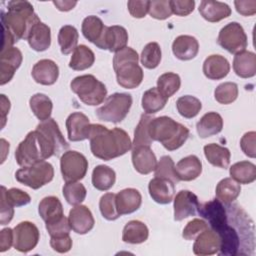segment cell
<instances>
[{"label": "cell", "mask_w": 256, "mask_h": 256, "mask_svg": "<svg viewBox=\"0 0 256 256\" xmlns=\"http://www.w3.org/2000/svg\"><path fill=\"white\" fill-rule=\"evenodd\" d=\"M170 7L173 14L178 16L189 15L195 7L194 0H170Z\"/></svg>", "instance_id": "cell-56"}, {"label": "cell", "mask_w": 256, "mask_h": 256, "mask_svg": "<svg viewBox=\"0 0 256 256\" xmlns=\"http://www.w3.org/2000/svg\"><path fill=\"white\" fill-rule=\"evenodd\" d=\"M36 129L44 133L47 136V138L51 141V143L54 145L56 156H59L61 153L66 152V150L69 148V144L64 139V136L62 135L58 124L53 118H49L45 121H42L37 125Z\"/></svg>", "instance_id": "cell-25"}, {"label": "cell", "mask_w": 256, "mask_h": 256, "mask_svg": "<svg viewBox=\"0 0 256 256\" xmlns=\"http://www.w3.org/2000/svg\"><path fill=\"white\" fill-rule=\"evenodd\" d=\"M116 181L115 171L107 165H98L92 172V184L100 191H107L113 187Z\"/></svg>", "instance_id": "cell-37"}, {"label": "cell", "mask_w": 256, "mask_h": 256, "mask_svg": "<svg viewBox=\"0 0 256 256\" xmlns=\"http://www.w3.org/2000/svg\"><path fill=\"white\" fill-rule=\"evenodd\" d=\"M30 108L33 114L42 122L50 118L53 108L51 99L42 93L34 94L29 100Z\"/></svg>", "instance_id": "cell-41"}, {"label": "cell", "mask_w": 256, "mask_h": 256, "mask_svg": "<svg viewBox=\"0 0 256 256\" xmlns=\"http://www.w3.org/2000/svg\"><path fill=\"white\" fill-rule=\"evenodd\" d=\"M45 226H46V230L48 231L50 236L69 233L71 230L68 218L65 215H63L59 219H56L52 222L45 223Z\"/></svg>", "instance_id": "cell-54"}, {"label": "cell", "mask_w": 256, "mask_h": 256, "mask_svg": "<svg viewBox=\"0 0 256 256\" xmlns=\"http://www.w3.org/2000/svg\"><path fill=\"white\" fill-rule=\"evenodd\" d=\"M204 155L208 160V162L215 167L226 169L230 164L231 153L229 149L219 144L210 143L205 145Z\"/></svg>", "instance_id": "cell-33"}, {"label": "cell", "mask_w": 256, "mask_h": 256, "mask_svg": "<svg viewBox=\"0 0 256 256\" xmlns=\"http://www.w3.org/2000/svg\"><path fill=\"white\" fill-rule=\"evenodd\" d=\"M29 46L37 51L42 52L47 50L51 45V29L45 23L38 21L36 22L27 37Z\"/></svg>", "instance_id": "cell-26"}, {"label": "cell", "mask_w": 256, "mask_h": 256, "mask_svg": "<svg viewBox=\"0 0 256 256\" xmlns=\"http://www.w3.org/2000/svg\"><path fill=\"white\" fill-rule=\"evenodd\" d=\"M62 192L67 203L73 206L81 204L85 200L87 194L85 186L78 181L66 182V184L63 186Z\"/></svg>", "instance_id": "cell-45"}, {"label": "cell", "mask_w": 256, "mask_h": 256, "mask_svg": "<svg viewBox=\"0 0 256 256\" xmlns=\"http://www.w3.org/2000/svg\"><path fill=\"white\" fill-rule=\"evenodd\" d=\"M154 171H155V177L168 179L172 181L174 184H177L180 181L175 173L174 162L172 158L168 155H164L160 158L159 162H157V166Z\"/></svg>", "instance_id": "cell-49"}, {"label": "cell", "mask_w": 256, "mask_h": 256, "mask_svg": "<svg viewBox=\"0 0 256 256\" xmlns=\"http://www.w3.org/2000/svg\"><path fill=\"white\" fill-rule=\"evenodd\" d=\"M209 226L206 221L203 219L195 218L187 223V225L184 227L182 236L185 240H194L201 232L208 229Z\"/></svg>", "instance_id": "cell-53"}, {"label": "cell", "mask_w": 256, "mask_h": 256, "mask_svg": "<svg viewBox=\"0 0 256 256\" xmlns=\"http://www.w3.org/2000/svg\"><path fill=\"white\" fill-rule=\"evenodd\" d=\"M53 4L60 11H69L76 6L77 2L76 1H53Z\"/></svg>", "instance_id": "cell-63"}, {"label": "cell", "mask_w": 256, "mask_h": 256, "mask_svg": "<svg viewBox=\"0 0 256 256\" xmlns=\"http://www.w3.org/2000/svg\"><path fill=\"white\" fill-rule=\"evenodd\" d=\"M14 248L22 253L33 250L40 239V232L37 226L30 221H23L17 224L14 229Z\"/></svg>", "instance_id": "cell-12"}, {"label": "cell", "mask_w": 256, "mask_h": 256, "mask_svg": "<svg viewBox=\"0 0 256 256\" xmlns=\"http://www.w3.org/2000/svg\"><path fill=\"white\" fill-rule=\"evenodd\" d=\"M23 60L21 51L16 47L2 50L0 53V84L5 85L13 78Z\"/></svg>", "instance_id": "cell-14"}, {"label": "cell", "mask_w": 256, "mask_h": 256, "mask_svg": "<svg viewBox=\"0 0 256 256\" xmlns=\"http://www.w3.org/2000/svg\"><path fill=\"white\" fill-rule=\"evenodd\" d=\"M176 108L182 117L191 119L198 115L202 104L198 98L191 95H184L177 99Z\"/></svg>", "instance_id": "cell-43"}, {"label": "cell", "mask_w": 256, "mask_h": 256, "mask_svg": "<svg viewBox=\"0 0 256 256\" xmlns=\"http://www.w3.org/2000/svg\"><path fill=\"white\" fill-rule=\"evenodd\" d=\"M99 209L103 216L108 221H114L120 217L116 207V194L106 193L99 201Z\"/></svg>", "instance_id": "cell-50"}, {"label": "cell", "mask_w": 256, "mask_h": 256, "mask_svg": "<svg viewBox=\"0 0 256 256\" xmlns=\"http://www.w3.org/2000/svg\"><path fill=\"white\" fill-rule=\"evenodd\" d=\"M38 212L45 223L52 222L64 215L62 203L55 196L43 198L39 203Z\"/></svg>", "instance_id": "cell-34"}, {"label": "cell", "mask_w": 256, "mask_h": 256, "mask_svg": "<svg viewBox=\"0 0 256 256\" xmlns=\"http://www.w3.org/2000/svg\"><path fill=\"white\" fill-rule=\"evenodd\" d=\"M217 43L231 54H237L246 49L247 35L238 22L226 24L219 32Z\"/></svg>", "instance_id": "cell-11"}, {"label": "cell", "mask_w": 256, "mask_h": 256, "mask_svg": "<svg viewBox=\"0 0 256 256\" xmlns=\"http://www.w3.org/2000/svg\"><path fill=\"white\" fill-rule=\"evenodd\" d=\"M199 51L197 39L190 35H179L172 43V52L174 56L182 61H188L195 58Z\"/></svg>", "instance_id": "cell-23"}, {"label": "cell", "mask_w": 256, "mask_h": 256, "mask_svg": "<svg viewBox=\"0 0 256 256\" xmlns=\"http://www.w3.org/2000/svg\"><path fill=\"white\" fill-rule=\"evenodd\" d=\"M38 21L40 19L34 12L32 4L28 1H9L7 12H1L3 30L8 31L15 42L20 39H27L32 26Z\"/></svg>", "instance_id": "cell-3"}, {"label": "cell", "mask_w": 256, "mask_h": 256, "mask_svg": "<svg viewBox=\"0 0 256 256\" xmlns=\"http://www.w3.org/2000/svg\"><path fill=\"white\" fill-rule=\"evenodd\" d=\"M148 190L151 198L159 204H168L173 200L175 184L165 178L155 177L149 181Z\"/></svg>", "instance_id": "cell-21"}, {"label": "cell", "mask_w": 256, "mask_h": 256, "mask_svg": "<svg viewBox=\"0 0 256 256\" xmlns=\"http://www.w3.org/2000/svg\"><path fill=\"white\" fill-rule=\"evenodd\" d=\"M162 53L157 42H149L141 52V63L147 69L156 68L161 61Z\"/></svg>", "instance_id": "cell-47"}, {"label": "cell", "mask_w": 256, "mask_h": 256, "mask_svg": "<svg viewBox=\"0 0 256 256\" xmlns=\"http://www.w3.org/2000/svg\"><path fill=\"white\" fill-rule=\"evenodd\" d=\"M132 96L128 93H114L96 109V116L105 122L119 123L125 119L132 106Z\"/></svg>", "instance_id": "cell-8"}, {"label": "cell", "mask_w": 256, "mask_h": 256, "mask_svg": "<svg viewBox=\"0 0 256 256\" xmlns=\"http://www.w3.org/2000/svg\"><path fill=\"white\" fill-rule=\"evenodd\" d=\"M256 133L255 131H249L245 133L240 140V147L244 154L250 158L256 157Z\"/></svg>", "instance_id": "cell-57"}, {"label": "cell", "mask_w": 256, "mask_h": 256, "mask_svg": "<svg viewBox=\"0 0 256 256\" xmlns=\"http://www.w3.org/2000/svg\"><path fill=\"white\" fill-rule=\"evenodd\" d=\"M173 201L175 221H181L190 216H194L199 207L197 196L189 190L179 191Z\"/></svg>", "instance_id": "cell-16"}, {"label": "cell", "mask_w": 256, "mask_h": 256, "mask_svg": "<svg viewBox=\"0 0 256 256\" xmlns=\"http://www.w3.org/2000/svg\"><path fill=\"white\" fill-rule=\"evenodd\" d=\"M1 194L4 195L8 203H10L13 207L25 206L31 201L30 195L18 188L6 189L5 186H1Z\"/></svg>", "instance_id": "cell-51"}, {"label": "cell", "mask_w": 256, "mask_h": 256, "mask_svg": "<svg viewBox=\"0 0 256 256\" xmlns=\"http://www.w3.org/2000/svg\"><path fill=\"white\" fill-rule=\"evenodd\" d=\"M95 61L94 52L86 45H79L73 51L69 67L75 71H83L90 68Z\"/></svg>", "instance_id": "cell-38"}, {"label": "cell", "mask_w": 256, "mask_h": 256, "mask_svg": "<svg viewBox=\"0 0 256 256\" xmlns=\"http://www.w3.org/2000/svg\"><path fill=\"white\" fill-rule=\"evenodd\" d=\"M229 174L239 184H250L256 179V166L250 161H240L234 163Z\"/></svg>", "instance_id": "cell-36"}, {"label": "cell", "mask_w": 256, "mask_h": 256, "mask_svg": "<svg viewBox=\"0 0 256 256\" xmlns=\"http://www.w3.org/2000/svg\"><path fill=\"white\" fill-rule=\"evenodd\" d=\"M241 186L232 178H224L220 180L216 186V198L224 204L232 203L240 195Z\"/></svg>", "instance_id": "cell-39"}, {"label": "cell", "mask_w": 256, "mask_h": 256, "mask_svg": "<svg viewBox=\"0 0 256 256\" xmlns=\"http://www.w3.org/2000/svg\"><path fill=\"white\" fill-rule=\"evenodd\" d=\"M223 119L217 112H207L196 124V130L200 138H207L222 131Z\"/></svg>", "instance_id": "cell-31"}, {"label": "cell", "mask_w": 256, "mask_h": 256, "mask_svg": "<svg viewBox=\"0 0 256 256\" xmlns=\"http://www.w3.org/2000/svg\"><path fill=\"white\" fill-rule=\"evenodd\" d=\"M14 233L11 228H4L0 232V252H5L13 245Z\"/></svg>", "instance_id": "cell-61"}, {"label": "cell", "mask_w": 256, "mask_h": 256, "mask_svg": "<svg viewBox=\"0 0 256 256\" xmlns=\"http://www.w3.org/2000/svg\"><path fill=\"white\" fill-rule=\"evenodd\" d=\"M79 34L77 29L72 25H64L58 33V43L61 53L64 55L70 54L75 50L78 43Z\"/></svg>", "instance_id": "cell-42"}, {"label": "cell", "mask_w": 256, "mask_h": 256, "mask_svg": "<svg viewBox=\"0 0 256 256\" xmlns=\"http://www.w3.org/2000/svg\"><path fill=\"white\" fill-rule=\"evenodd\" d=\"M68 221L71 229L80 235H84L91 231L95 224V220L90 209L81 204L74 206L69 211Z\"/></svg>", "instance_id": "cell-17"}, {"label": "cell", "mask_w": 256, "mask_h": 256, "mask_svg": "<svg viewBox=\"0 0 256 256\" xmlns=\"http://www.w3.org/2000/svg\"><path fill=\"white\" fill-rule=\"evenodd\" d=\"M0 96H1V120H2V128H3L6 121V115L10 110V101L4 94H1Z\"/></svg>", "instance_id": "cell-62"}, {"label": "cell", "mask_w": 256, "mask_h": 256, "mask_svg": "<svg viewBox=\"0 0 256 256\" xmlns=\"http://www.w3.org/2000/svg\"><path fill=\"white\" fill-rule=\"evenodd\" d=\"M50 246L58 253H66L72 248V239L69 233L51 236Z\"/></svg>", "instance_id": "cell-55"}, {"label": "cell", "mask_w": 256, "mask_h": 256, "mask_svg": "<svg viewBox=\"0 0 256 256\" xmlns=\"http://www.w3.org/2000/svg\"><path fill=\"white\" fill-rule=\"evenodd\" d=\"M150 1H128L127 7L129 13L134 18H143L148 13Z\"/></svg>", "instance_id": "cell-58"}, {"label": "cell", "mask_w": 256, "mask_h": 256, "mask_svg": "<svg viewBox=\"0 0 256 256\" xmlns=\"http://www.w3.org/2000/svg\"><path fill=\"white\" fill-rule=\"evenodd\" d=\"M202 172L201 160L196 155H188L176 164L175 173L180 181H192Z\"/></svg>", "instance_id": "cell-29"}, {"label": "cell", "mask_w": 256, "mask_h": 256, "mask_svg": "<svg viewBox=\"0 0 256 256\" xmlns=\"http://www.w3.org/2000/svg\"><path fill=\"white\" fill-rule=\"evenodd\" d=\"M141 203V193L135 188H126L116 194V207L120 216L137 211Z\"/></svg>", "instance_id": "cell-24"}, {"label": "cell", "mask_w": 256, "mask_h": 256, "mask_svg": "<svg viewBox=\"0 0 256 256\" xmlns=\"http://www.w3.org/2000/svg\"><path fill=\"white\" fill-rule=\"evenodd\" d=\"M149 230L146 224L139 220L127 222L122 231V240L129 244H140L148 239Z\"/></svg>", "instance_id": "cell-32"}, {"label": "cell", "mask_w": 256, "mask_h": 256, "mask_svg": "<svg viewBox=\"0 0 256 256\" xmlns=\"http://www.w3.org/2000/svg\"><path fill=\"white\" fill-rule=\"evenodd\" d=\"M202 69L204 75L208 79L220 80L228 75L230 64L224 56L213 54L205 59Z\"/></svg>", "instance_id": "cell-27"}, {"label": "cell", "mask_w": 256, "mask_h": 256, "mask_svg": "<svg viewBox=\"0 0 256 256\" xmlns=\"http://www.w3.org/2000/svg\"><path fill=\"white\" fill-rule=\"evenodd\" d=\"M55 147L47 136L39 130L29 132L15 150V159L19 166L28 167L55 155Z\"/></svg>", "instance_id": "cell-4"}, {"label": "cell", "mask_w": 256, "mask_h": 256, "mask_svg": "<svg viewBox=\"0 0 256 256\" xmlns=\"http://www.w3.org/2000/svg\"><path fill=\"white\" fill-rule=\"evenodd\" d=\"M31 75L41 85H53L59 76V67L51 59H41L32 68Z\"/></svg>", "instance_id": "cell-19"}, {"label": "cell", "mask_w": 256, "mask_h": 256, "mask_svg": "<svg viewBox=\"0 0 256 256\" xmlns=\"http://www.w3.org/2000/svg\"><path fill=\"white\" fill-rule=\"evenodd\" d=\"M60 170L65 182L79 181L87 173L88 160L80 152L66 151L60 158Z\"/></svg>", "instance_id": "cell-10"}, {"label": "cell", "mask_w": 256, "mask_h": 256, "mask_svg": "<svg viewBox=\"0 0 256 256\" xmlns=\"http://www.w3.org/2000/svg\"><path fill=\"white\" fill-rule=\"evenodd\" d=\"M167 100L157 87H152L143 93L141 104L146 114H155L164 108Z\"/></svg>", "instance_id": "cell-40"}, {"label": "cell", "mask_w": 256, "mask_h": 256, "mask_svg": "<svg viewBox=\"0 0 256 256\" xmlns=\"http://www.w3.org/2000/svg\"><path fill=\"white\" fill-rule=\"evenodd\" d=\"M236 11L243 16H252L256 13L255 0H239L234 1Z\"/></svg>", "instance_id": "cell-59"}, {"label": "cell", "mask_w": 256, "mask_h": 256, "mask_svg": "<svg viewBox=\"0 0 256 256\" xmlns=\"http://www.w3.org/2000/svg\"><path fill=\"white\" fill-rule=\"evenodd\" d=\"M193 244V253L199 256L213 255L218 253L220 247V239L218 234L208 228L201 232L195 239Z\"/></svg>", "instance_id": "cell-22"}, {"label": "cell", "mask_w": 256, "mask_h": 256, "mask_svg": "<svg viewBox=\"0 0 256 256\" xmlns=\"http://www.w3.org/2000/svg\"><path fill=\"white\" fill-rule=\"evenodd\" d=\"M233 70L241 78H251L256 74V55L251 51L244 50L235 54Z\"/></svg>", "instance_id": "cell-30"}, {"label": "cell", "mask_w": 256, "mask_h": 256, "mask_svg": "<svg viewBox=\"0 0 256 256\" xmlns=\"http://www.w3.org/2000/svg\"><path fill=\"white\" fill-rule=\"evenodd\" d=\"M199 215L207 221L208 226L213 231L219 230L227 221V208L226 204L220 200L213 199L203 204H199Z\"/></svg>", "instance_id": "cell-13"}, {"label": "cell", "mask_w": 256, "mask_h": 256, "mask_svg": "<svg viewBox=\"0 0 256 256\" xmlns=\"http://www.w3.org/2000/svg\"><path fill=\"white\" fill-rule=\"evenodd\" d=\"M66 128L70 141L77 142L88 139L89 118L82 112H73L66 119Z\"/></svg>", "instance_id": "cell-18"}, {"label": "cell", "mask_w": 256, "mask_h": 256, "mask_svg": "<svg viewBox=\"0 0 256 256\" xmlns=\"http://www.w3.org/2000/svg\"><path fill=\"white\" fill-rule=\"evenodd\" d=\"M199 13L209 22H219L231 15V8L228 4L213 0H203L199 5Z\"/></svg>", "instance_id": "cell-28"}, {"label": "cell", "mask_w": 256, "mask_h": 256, "mask_svg": "<svg viewBox=\"0 0 256 256\" xmlns=\"http://www.w3.org/2000/svg\"><path fill=\"white\" fill-rule=\"evenodd\" d=\"M54 168L47 161H40L28 167H22L15 173L16 180L34 190L41 188L52 181Z\"/></svg>", "instance_id": "cell-9"}, {"label": "cell", "mask_w": 256, "mask_h": 256, "mask_svg": "<svg viewBox=\"0 0 256 256\" xmlns=\"http://www.w3.org/2000/svg\"><path fill=\"white\" fill-rule=\"evenodd\" d=\"M128 32L120 25L106 26L103 36L99 43L96 45L98 48L103 50H109L110 52H117L127 47Z\"/></svg>", "instance_id": "cell-15"}, {"label": "cell", "mask_w": 256, "mask_h": 256, "mask_svg": "<svg viewBox=\"0 0 256 256\" xmlns=\"http://www.w3.org/2000/svg\"><path fill=\"white\" fill-rule=\"evenodd\" d=\"M226 208L227 221L216 231L220 239L217 254L220 256L243 255L242 249H247L248 254H253L255 247L253 221L237 204L228 203Z\"/></svg>", "instance_id": "cell-1"}, {"label": "cell", "mask_w": 256, "mask_h": 256, "mask_svg": "<svg viewBox=\"0 0 256 256\" xmlns=\"http://www.w3.org/2000/svg\"><path fill=\"white\" fill-rule=\"evenodd\" d=\"M152 141L160 142L165 149L173 151L180 148L189 137V129L168 116L153 118L148 127Z\"/></svg>", "instance_id": "cell-5"}, {"label": "cell", "mask_w": 256, "mask_h": 256, "mask_svg": "<svg viewBox=\"0 0 256 256\" xmlns=\"http://www.w3.org/2000/svg\"><path fill=\"white\" fill-rule=\"evenodd\" d=\"M70 88L84 104L90 106L101 104L107 95L104 83L91 74L75 77L70 83Z\"/></svg>", "instance_id": "cell-7"}, {"label": "cell", "mask_w": 256, "mask_h": 256, "mask_svg": "<svg viewBox=\"0 0 256 256\" xmlns=\"http://www.w3.org/2000/svg\"><path fill=\"white\" fill-rule=\"evenodd\" d=\"M132 163L138 173L147 175L155 170L157 159L150 146H138L132 148Z\"/></svg>", "instance_id": "cell-20"}, {"label": "cell", "mask_w": 256, "mask_h": 256, "mask_svg": "<svg viewBox=\"0 0 256 256\" xmlns=\"http://www.w3.org/2000/svg\"><path fill=\"white\" fill-rule=\"evenodd\" d=\"M88 139L92 154L104 161L120 157L132 149L128 133L118 127L109 130L101 124H90Z\"/></svg>", "instance_id": "cell-2"}, {"label": "cell", "mask_w": 256, "mask_h": 256, "mask_svg": "<svg viewBox=\"0 0 256 256\" xmlns=\"http://www.w3.org/2000/svg\"><path fill=\"white\" fill-rule=\"evenodd\" d=\"M238 97V86L234 82L219 84L214 91V98L220 104H231Z\"/></svg>", "instance_id": "cell-48"}, {"label": "cell", "mask_w": 256, "mask_h": 256, "mask_svg": "<svg viewBox=\"0 0 256 256\" xmlns=\"http://www.w3.org/2000/svg\"><path fill=\"white\" fill-rule=\"evenodd\" d=\"M149 15L158 20H164L171 16L172 11L170 7V0H153L149 4Z\"/></svg>", "instance_id": "cell-52"}, {"label": "cell", "mask_w": 256, "mask_h": 256, "mask_svg": "<svg viewBox=\"0 0 256 256\" xmlns=\"http://www.w3.org/2000/svg\"><path fill=\"white\" fill-rule=\"evenodd\" d=\"M139 56L131 47L117 51L113 57V69L117 83L126 89L138 87L143 80V70L138 64Z\"/></svg>", "instance_id": "cell-6"}, {"label": "cell", "mask_w": 256, "mask_h": 256, "mask_svg": "<svg viewBox=\"0 0 256 256\" xmlns=\"http://www.w3.org/2000/svg\"><path fill=\"white\" fill-rule=\"evenodd\" d=\"M180 76L173 72H166L159 76L157 80V89L166 98L173 96L180 88Z\"/></svg>", "instance_id": "cell-44"}, {"label": "cell", "mask_w": 256, "mask_h": 256, "mask_svg": "<svg viewBox=\"0 0 256 256\" xmlns=\"http://www.w3.org/2000/svg\"><path fill=\"white\" fill-rule=\"evenodd\" d=\"M14 215V208L13 206L8 203L6 198L4 197L3 194H1V206H0V224L1 225H6L8 224Z\"/></svg>", "instance_id": "cell-60"}, {"label": "cell", "mask_w": 256, "mask_h": 256, "mask_svg": "<svg viewBox=\"0 0 256 256\" xmlns=\"http://www.w3.org/2000/svg\"><path fill=\"white\" fill-rule=\"evenodd\" d=\"M105 28L106 26L103 21L95 15H90L84 18L81 26L83 36L95 45H97L101 40Z\"/></svg>", "instance_id": "cell-35"}, {"label": "cell", "mask_w": 256, "mask_h": 256, "mask_svg": "<svg viewBox=\"0 0 256 256\" xmlns=\"http://www.w3.org/2000/svg\"><path fill=\"white\" fill-rule=\"evenodd\" d=\"M153 119L149 114H142L140 117V121L135 128L134 131V140L132 142V148L138 146H150L152 144V140L149 136L148 127L150 121Z\"/></svg>", "instance_id": "cell-46"}]
</instances>
